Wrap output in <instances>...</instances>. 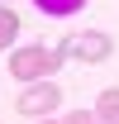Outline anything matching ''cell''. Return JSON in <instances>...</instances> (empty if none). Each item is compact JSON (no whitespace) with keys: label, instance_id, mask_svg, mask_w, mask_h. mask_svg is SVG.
Instances as JSON below:
<instances>
[{"label":"cell","instance_id":"1","mask_svg":"<svg viewBox=\"0 0 119 124\" xmlns=\"http://www.w3.org/2000/svg\"><path fill=\"white\" fill-rule=\"evenodd\" d=\"M67 62V48H43V43H24L10 53V77L24 81V86H33V81H48V77H57V67Z\"/></svg>","mask_w":119,"mask_h":124},{"label":"cell","instance_id":"2","mask_svg":"<svg viewBox=\"0 0 119 124\" xmlns=\"http://www.w3.org/2000/svg\"><path fill=\"white\" fill-rule=\"evenodd\" d=\"M57 105H62V86L57 81H33V86H24V95L15 100V110L29 115V119H48Z\"/></svg>","mask_w":119,"mask_h":124},{"label":"cell","instance_id":"3","mask_svg":"<svg viewBox=\"0 0 119 124\" xmlns=\"http://www.w3.org/2000/svg\"><path fill=\"white\" fill-rule=\"evenodd\" d=\"M62 48H67V57H76V62H110L114 38H110V33H100V29H86V33L62 38Z\"/></svg>","mask_w":119,"mask_h":124},{"label":"cell","instance_id":"4","mask_svg":"<svg viewBox=\"0 0 119 124\" xmlns=\"http://www.w3.org/2000/svg\"><path fill=\"white\" fill-rule=\"evenodd\" d=\"M95 115H100L105 124H119V86H105L100 100H95Z\"/></svg>","mask_w":119,"mask_h":124},{"label":"cell","instance_id":"5","mask_svg":"<svg viewBox=\"0 0 119 124\" xmlns=\"http://www.w3.org/2000/svg\"><path fill=\"white\" fill-rule=\"evenodd\" d=\"M33 5H38L43 15H52V19H67V15H76L86 0H33Z\"/></svg>","mask_w":119,"mask_h":124},{"label":"cell","instance_id":"6","mask_svg":"<svg viewBox=\"0 0 119 124\" xmlns=\"http://www.w3.org/2000/svg\"><path fill=\"white\" fill-rule=\"evenodd\" d=\"M19 33V15L10 10V5H0V53L10 48V38Z\"/></svg>","mask_w":119,"mask_h":124},{"label":"cell","instance_id":"7","mask_svg":"<svg viewBox=\"0 0 119 124\" xmlns=\"http://www.w3.org/2000/svg\"><path fill=\"white\" fill-rule=\"evenodd\" d=\"M62 124H105V119L95 115V110H76V115H67Z\"/></svg>","mask_w":119,"mask_h":124},{"label":"cell","instance_id":"8","mask_svg":"<svg viewBox=\"0 0 119 124\" xmlns=\"http://www.w3.org/2000/svg\"><path fill=\"white\" fill-rule=\"evenodd\" d=\"M33 124H57V119H33Z\"/></svg>","mask_w":119,"mask_h":124},{"label":"cell","instance_id":"9","mask_svg":"<svg viewBox=\"0 0 119 124\" xmlns=\"http://www.w3.org/2000/svg\"><path fill=\"white\" fill-rule=\"evenodd\" d=\"M0 5H5V0H0Z\"/></svg>","mask_w":119,"mask_h":124}]
</instances>
